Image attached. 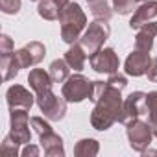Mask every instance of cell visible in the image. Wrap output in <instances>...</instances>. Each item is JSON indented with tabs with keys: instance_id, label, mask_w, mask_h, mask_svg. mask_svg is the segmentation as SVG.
<instances>
[{
	"instance_id": "1",
	"label": "cell",
	"mask_w": 157,
	"mask_h": 157,
	"mask_svg": "<svg viewBox=\"0 0 157 157\" xmlns=\"http://www.w3.org/2000/svg\"><path fill=\"white\" fill-rule=\"evenodd\" d=\"M94 109L91 113V126L98 131H107L113 124H124V98L122 89L107 83L94 82Z\"/></svg>"
},
{
	"instance_id": "2",
	"label": "cell",
	"mask_w": 157,
	"mask_h": 157,
	"mask_svg": "<svg viewBox=\"0 0 157 157\" xmlns=\"http://www.w3.org/2000/svg\"><path fill=\"white\" fill-rule=\"evenodd\" d=\"M59 24H61V39L67 44H74L78 43L82 32H85L87 28V15L83 13L80 4L70 0L65 8H61Z\"/></svg>"
},
{
	"instance_id": "3",
	"label": "cell",
	"mask_w": 157,
	"mask_h": 157,
	"mask_svg": "<svg viewBox=\"0 0 157 157\" xmlns=\"http://www.w3.org/2000/svg\"><path fill=\"white\" fill-rule=\"evenodd\" d=\"M61 94L65 96L67 102H72V104H80L83 100H93V96H94V82H91L83 74H72L63 83Z\"/></svg>"
},
{
	"instance_id": "4",
	"label": "cell",
	"mask_w": 157,
	"mask_h": 157,
	"mask_svg": "<svg viewBox=\"0 0 157 157\" xmlns=\"http://www.w3.org/2000/svg\"><path fill=\"white\" fill-rule=\"evenodd\" d=\"M126 135L129 140V148L137 153H144L153 139V129L150 122H142L140 118H133L126 122Z\"/></svg>"
},
{
	"instance_id": "5",
	"label": "cell",
	"mask_w": 157,
	"mask_h": 157,
	"mask_svg": "<svg viewBox=\"0 0 157 157\" xmlns=\"http://www.w3.org/2000/svg\"><path fill=\"white\" fill-rule=\"evenodd\" d=\"M109 33H111V28H109L107 21H98L96 19V21L89 22V26L85 28L83 35L80 37V43L85 48V52L89 56H93L94 52L104 48V43L109 39Z\"/></svg>"
},
{
	"instance_id": "6",
	"label": "cell",
	"mask_w": 157,
	"mask_h": 157,
	"mask_svg": "<svg viewBox=\"0 0 157 157\" xmlns=\"http://www.w3.org/2000/svg\"><path fill=\"white\" fill-rule=\"evenodd\" d=\"M35 102L41 109V113L44 115V118H48L52 122H59L65 118L67 100L63 94L57 96V94H54V91H46L43 94H35Z\"/></svg>"
},
{
	"instance_id": "7",
	"label": "cell",
	"mask_w": 157,
	"mask_h": 157,
	"mask_svg": "<svg viewBox=\"0 0 157 157\" xmlns=\"http://www.w3.org/2000/svg\"><path fill=\"white\" fill-rule=\"evenodd\" d=\"M30 115L28 109L17 107V109H10V135L19 142V144H28L32 139V131H30Z\"/></svg>"
},
{
	"instance_id": "8",
	"label": "cell",
	"mask_w": 157,
	"mask_h": 157,
	"mask_svg": "<svg viewBox=\"0 0 157 157\" xmlns=\"http://www.w3.org/2000/svg\"><path fill=\"white\" fill-rule=\"evenodd\" d=\"M91 68L98 74H115L120 68V59L113 48H100L93 56H89Z\"/></svg>"
},
{
	"instance_id": "9",
	"label": "cell",
	"mask_w": 157,
	"mask_h": 157,
	"mask_svg": "<svg viewBox=\"0 0 157 157\" xmlns=\"http://www.w3.org/2000/svg\"><path fill=\"white\" fill-rule=\"evenodd\" d=\"M44 56H46V48L39 41H32V43L24 44L22 48L15 50V59H17V63H19L21 68H28L32 65L41 63Z\"/></svg>"
},
{
	"instance_id": "10",
	"label": "cell",
	"mask_w": 157,
	"mask_h": 157,
	"mask_svg": "<svg viewBox=\"0 0 157 157\" xmlns=\"http://www.w3.org/2000/svg\"><path fill=\"white\" fill-rule=\"evenodd\" d=\"M150 63H151V57H150V52H142V50H133L128 57H126V63H124V70L128 76H133V78H139V76H144L150 68Z\"/></svg>"
},
{
	"instance_id": "11",
	"label": "cell",
	"mask_w": 157,
	"mask_h": 157,
	"mask_svg": "<svg viewBox=\"0 0 157 157\" xmlns=\"http://www.w3.org/2000/svg\"><path fill=\"white\" fill-rule=\"evenodd\" d=\"M6 98H8V105L10 109H17V107H22V109H32L33 102H35V94H32L26 87L22 85H11L6 93Z\"/></svg>"
},
{
	"instance_id": "12",
	"label": "cell",
	"mask_w": 157,
	"mask_h": 157,
	"mask_svg": "<svg viewBox=\"0 0 157 157\" xmlns=\"http://www.w3.org/2000/svg\"><path fill=\"white\" fill-rule=\"evenodd\" d=\"M140 115H146V93L135 91L124 100V124Z\"/></svg>"
},
{
	"instance_id": "13",
	"label": "cell",
	"mask_w": 157,
	"mask_h": 157,
	"mask_svg": "<svg viewBox=\"0 0 157 157\" xmlns=\"http://www.w3.org/2000/svg\"><path fill=\"white\" fill-rule=\"evenodd\" d=\"M155 17H157V0H146V2H142L133 11V17L129 21V28L139 30L140 26H144L146 22H150Z\"/></svg>"
},
{
	"instance_id": "14",
	"label": "cell",
	"mask_w": 157,
	"mask_h": 157,
	"mask_svg": "<svg viewBox=\"0 0 157 157\" xmlns=\"http://www.w3.org/2000/svg\"><path fill=\"white\" fill-rule=\"evenodd\" d=\"M28 83H30L33 94H43L46 91H52L54 80H52L50 72H46L43 68H32L28 74Z\"/></svg>"
},
{
	"instance_id": "15",
	"label": "cell",
	"mask_w": 157,
	"mask_h": 157,
	"mask_svg": "<svg viewBox=\"0 0 157 157\" xmlns=\"http://www.w3.org/2000/svg\"><path fill=\"white\" fill-rule=\"evenodd\" d=\"M39 142H41V148L44 150V155H48V157H63L65 155L63 139L54 129L39 135Z\"/></svg>"
},
{
	"instance_id": "16",
	"label": "cell",
	"mask_w": 157,
	"mask_h": 157,
	"mask_svg": "<svg viewBox=\"0 0 157 157\" xmlns=\"http://www.w3.org/2000/svg\"><path fill=\"white\" fill-rule=\"evenodd\" d=\"M157 35V21H150L144 26L139 28L137 37H135V48L142 52H151L153 48V39Z\"/></svg>"
},
{
	"instance_id": "17",
	"label": "cell",
	"mask_w": 157,
	"mask_h": 157,
	"mask_svg": "<svg viewBox=\"0 0 157 157\" xmlns=\"http://www.w3.org/2000/svg\"><path fill=\"white\" fill-rule=\"evenodd\" d=\"M65 61H67V63H68V67H70V68H74L76 72L83 70L85 61H87V52H85V48L82 46V43H80V41L74 43V44H70V48L65 52Z\"/></svg>"
},
{
	"instance_id": "18",
	"label": "cell",
	"mask_w": 157,
	"mask_h": 157,
	"mask_svg": "<svg viewBox=\"0 0 157 157\" xmlns=\"http://www.w3.org/2000/svg\"><path fill=\"white\" fill-rule=\"evenodd\" d=\"M85 2L89 4V10L94 19L109 22V19L113 17V8L109 6L107 0H85Z\"/></svg>"
},
{
	"instance_id": "19",
	"label": "cell",
	"mask_w": 157,
	"mask_h": 157,
	"mask_svg": "<svg viewBox=\"0 0 157 157\" xmlns=\"http://www.w3.org/2000/svg\"><path fill=\"white\" fill-rule=\"evenodd\" d=\"M100 151V144L94 139H80L74 146V155L78 157H94Z\"/></svg>"
},
{
	"instance_id": "20",
	"label": "cell",
	"mask_w": 157,
	"mask_h": 157,
	"mask_svg": "<svg viewBox=\"0 0 157 157\" xmlns=\"http://www.w3.org/2000/svg\"><path fill=\"white\" fill-rule=\"evenodd\" d=\"M37 13L44 21H57L59 13H61V6L56 2V0H39Z\"/></svg>"
},
{
	"instance_id": "21",
	"label": "cell",
	"mask_w": 157,
	"mask_h": 157,
	"mask_svg": "<svg viewBox=\"0 0 157 157\" xmlns=\"http://www.w3.org/2000/svg\"><path fill=\"white\" fill-rule=\"evenodd\" d=\"M48 72H50L52 80H54L56 83H63V82H67V78L70 76V67H68V63H67L65 57H63V59H56V61H52Z\"/></svg>"
},
{
	"instance_id": "22",
	"label": "cell",
	"mask_w": 157,
	"mask_h": 157,
	"mask_svg": "<svg viewBox=\"0 0 157 157\" xmlns=\"http://www.w3.org/2000/svg\"><path fill=\"white\" fill-rule=\"evenodd\" d=\"M146 115L151 129L157 128V91H151L146 94Z\"/></svg>"
},
{
	"instance_id": "23",
	"label": "cell",
	"mask_w": 157,
	"mask_h": 157,
	"mask_svg": "<svg viewBox=\"0 0 157 157\" xmlns=\"http://www.w3.org/2000/svg\"><path fill=\"white\" fill-rule=\"evenodd\" d=\"M113 4V11H117L118 15H129L133 10H137V0H111Z\"/></svg>"
},
{
	"instance_id": "24",
	"label": "cell",
	"mask_w": 157,
	"mask_h": 157,
	"mask_svg": "<svg viewBox=\"0 0 157 157\" xmlns=\"http://www.w3.org/2000/svg\"><path fill=\"white\" fill-rule=\"evenodd\" d=\"M19 146H21V144H19V142L10 135V133H8V135H6V139L2 140V146H0V148H2V151H4V153L17 157V155L21 153V151H19Z\"/></svg>"
},
{
	"instance_id": "25",
	"label": "cell",
	"mask_w": 157,
	"mask_h": 157,
	"mask_svg": "<svg viewBox=\"0 0 157 157\" xmlns=\"http://www.w3.org/2000/svg\"><path fill=\"white\" fill-rule=\"evenodd\" d=\"M22 0H0V10L6 15H17L21 11Z\"/></svg>"
},
{
	"instance_id": "26",
	"label": "cell",
	"mask_w": 157,
	"mask_h": 157,
	"mask_svg": "<svg viewBox=\"0 0 157 157\" xmlns=\"http://www.w3.org/2000/svg\"><path fill=\"white\" fill-rule=\"evenodd\" d=\"M30 122H32V128L35 129L37 135H43V133H46V131H52V126H50L43 117H32Z\"/></svg>"
},
{
	"instance_id": "27",
	"label": "cell",
	"mask_w": 157,
	"mask_h": 157,
	"mask_svg": "<svg viewBox=\"0 0 157 157\" xmlns=\"http://www.w3.org/2000/svg\"><path fill=\"white\" fill-rule=\"evenodd\" d=\"M11 52H13V41H11L10 35L4 33L2 37H0V56H8Z\"/></svg>"
},
{
	"instance_id": "28",
	"label": "cell",
	"mask_w": 157,
	"mask_h": 157,
	"mask_svg": "<svg viewBox=\"0 0 157 157\" xmlns=\"http://www.w3.org/2000/svg\"><path fill=\"white\" fill-rule=\"evenodd\" d=\"M107 83H111V85H115V87H118V89H124V87L128 85V80H126V76L115 72V74H109Z\"/></svg>"
},
{
	"instance_id": "29",
	"label": "cell",
	"mask_w": 157,
	"mask_h": 157,
	"mask_svg": "<svg viewBox=\"0 0 157 157\" xmlns=\"http://www.w3.org/2000/svg\"><path fill=\"white\" fill-rule=\"evenodd\" d=\"M39 153H41L39 146H33V144H30V142H28V144H24V148H22V151H21V155H22V157H30V155H32V157H37Z\"/></svg>"
},
{
	"instance_id": "30",
	"label": "cell",
	"mask_w": 157,
	"mask_h": 157,
	"mask_svg": "<svg viewBox=\"0 0 157 157\" xmlns=\"http://www.w3.org/2000/svg\"><path fill=\"white\" fill-rule=\"evenodd\" d=\"M146 76H148V80H150V82H157V57H153V59H151V63H150V68H148Z\"/></svg>"
},
{
	"instance_id": "31",
	"label": "cell",
	"mask_w": 157,
	"mask_h": 157,
	"mask_svg": "<svg viewBox=\"0 0 157 157\" xmlns=\"http://www.w3.org/2000/svg\"><path fill=\"white\" fill-rule=\"evenodd\" d=\"M56 2H57V4H59L61 8H65V6H67V4L70 2V0H56Z\"/></svg>"
},
{
	"instance_id": "32",
	"label": "cell",
	"mask_w": 157,
	"mask_h": 157,
	"mask_svg": "<svg viewBox=\"0 0 157 157\" xmlns=\"http://www.w3.org/2000/svg\"><path fill=\"white\" fill-rule=\"evenodd\" d=\"M144 153H153V155H157V150H150V151H148V150H146V151H144Z\"/></svg>"
},
{
	"instance_id": "33",
	"label": "cell",
	"mask_w": 157,
	"mask_h": 157,
	"mask_svg": "<svg viewBox=\"0 0 157 157\" xmlns=\"http://www.w3.org/2000/svg\"><path fill=\"white\" fill-rule=\"evenodd\" d=\"M153 137H157V128H153Z\"/></svg>"
},
{
	"instance_id": "34",
	"label": "cell",
	"mask_w": 157,
	"mask_h": 157,
	"mask_svg": "<svg viewBox=\"0 0 157 157\" xmlns=\"http://www.w3.org/2000/svg\"><path fill=\"white\" fill-rule=\"evenodd\" d=\"M137 2H146V0H137Z\"/></svg>"
}]
</instances>
